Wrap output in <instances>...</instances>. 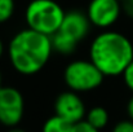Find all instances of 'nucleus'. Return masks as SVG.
<instances>
[{"label": "nucleus", "instance_id": "f257e3e1", "mask_svg": "<svg viewBox=\"0 0 133 132\" xmlns=\"http://www.w3.org/2000/svg\"><path fill=\"white\" fill-rule=\"evenodd\" d=\"M50 36L29 27L16 33L6 47V56L13 70L23 77L40 73L53 54Z\"/></svg>", "mask_w": 133, "mask_h": 132}, {"label": "nucleus", "instance_id": "f03ea898", "mask_svg": "<svg viewBox=\"0 0 133 132\" xmlns=\"http://www.w3.org/2000/svg\"><path fill=\"white\" fill-rule=\"evenodd\" d=\"M89 60L103 77H119L133 61V44L122 33L105 30L89 45Z\"/></svg>", "mask_w": 133, "mask_h": 132}, {"label": "nucleus", "instance_id": "7ed1b4c3", "mask_svg": "<svg viewBox=\"0 0 133 132\" xmlns=\"http://www.w3.org/2000/svg\"><path fill=\"white\" fill-rule=\"evenodd\" d=\"M65 14L56 0H31L25 10V21L29 29L52 36L59 30Z\"/></svg>", "mask_w": 133, "mask_h": 132}, {"label": "nucleus", "instance_id": "20e7f679", "mask_svg": "<svg viewBox=\"0 0 133 132\" xmlns=\"http://www.w3.org/2000/svg\"><path fill=\"white\" fill-rule=\"evenodd\" d=\"M103 74L90 60L78 58L69 62L63 70V82L70 91L76 93H88L102 86Z\"/></svg>", "mask_w": 133, "mask_h": 132}, {"label": "nucleus", "instance_id": "39448f33", "mask_svg": "<svg viewBox=\"0 0 133 132\" xmlns=\"http://www.w3.org/2000/svg\"><path fill=\"white\" fill-rule=\"evenodd\" d=\"M25 115V98L19 89L4 86L0 91V123L8 128L17 127Z\"/></svg>", "mask_w": 133, "mask_h": 132}, {"label": "nucleus", "instance_id": "423d86ee", "mask_svg": "<svg viewBox=\"0 0 133 132\" xmlns=\"http://www.w3.org/2000/svg\"><path fill=\"white\" fill-rule=\"evenodd\" d=\"M122 12L119 0H90L85 13L92 26L109 29L118 22Z\"/></svg>", "mask_w": 133, "mask_h": 132}, {"label": "nucleus", "instance_id": "0eeeda50", "mask_svg": "<svg viewBox=\"0 0 133 132\" xmlns=\"http://www.w3.org/2000/svg\"><path fill=\"white\" fill-rule=\"evenodd\" d=\"M54 113L56 115L63 118L71 124L82 122L85 119L87 106L82 96L74 91H63L54 100Z\"/></svg>", "mask_w": 133, "mask_h": 132}, {"label": "nucleus", "instance_id": "6e6552de", "mask_svg": "<svg viewBox=\"0 0 133 132\" xmlns=\"http://www.w3.org/2000/svg\"><path fill=\"white\" fill-rule=\"evenodd\" d=\"M90 26L92 25L89 22L87 13L82 10H70L66 12L58 31L66 34L67 36L80 43L88 36Z\"/></svg>", "mask_w": 133, "mask_h": 132}, {"label": "nucleus", "instance_id": "1a4fd4ad", "mask_svg": "<svg viewBox=\"0 0 133 132\" xmlns=\"http://www.w3.org/2000/svg\"><path fill=\"white\" fill-rule=\"evenodd\" d=\"M52 39V47H53V52L62 54V56H70L72 54L76 48H78V42L74 40L72 38L67 36L66 34L57 31L56 34H53L50 36Z\"/></svg>", "mask_w": 133, "mask_h": 132}, {"label": "nucleus", "instance_id": "9d476101", "mask_svg": "<svg viewBox=\"0 0 133 132\" xmlns=\"http://www.w3.org/2000/svg\"><path fill=\"white\" fill-rule=\"evenodd\" d=\"M84 121L88 122L92 127L101 131L102 128H105L109 124L110 115H109V111H107L106 108H103V106H92L89 110H87Z\"/></svg>", "mask_w": 133, "mask_h": 132}, {"label": "nucleus", "instance_id": "9b49d317", "mask_svg": "<svg viewBox=\"0 0 133 132\" xmlns=\"http://www.w3.org/2000/svg\"><path fill=\"white\" fill-rule=\"evenodd\" d=\"M72 124L58 115L49 117L42 127V132H71Z\"/></svg>", "mask_w": 133, "mask_h": 132}, {"label": "nucleus", "instance_id": "f8f14e48", "mask_svg": "<svg viewBox=\"0 0 133 132\" xmlns=\"http://www.w3.org/2000/svg\"><path fill=\"white\" fill-rule=\"evenodd\" d=\"M16 10L14 0H0V25L8 22Z\"/></svg>", "mask_w": 133, "mask_h": 132}, {"label": "nucleus", "instance_id": "ddd939ff", "mask_svg": "<svg viewBox=\"0 0 133 132\" xmlns=\"http://www.w3.org/2000/svg\"><path fill=\"white\" fill-rule=\"evenodd\" d=\"M122 77H123V82H124L125 87L133 93V61L127 66V69L124 70Z\"/></svg>", "mask_w": 133, "mask_h": 132}, {"label": "nucleus", "instance_id": "4468645a", "mask_svg": "<svg viewBox=\"0 0 133 132\" xmlns=\"http://www.w3.org/2000/svg\"><path fill=\"white\" fill-rule=\"evenodd\" d=\"M111 132H133V121L132 119H123L119 121Z\"/></svg>", "mask_w": 133, "mask_h": 132}, {"label": "nucleus", "instance_id": "2eb2a0df", "mask_svg": "<svg viewBox=\"0 0 133 132\" xmlns=\"http://www.w3.org/2000/svg\"><path fill=\"white\" fill-rule=\"evenodd\" d=\"M71 132H99V131H98L97 128L92 127L88 122L82 121V122H78V123L72 124Z\"/></svg>", "mask_w": 133, "mask_h": 132}, {"label": "nucleus", "instance_id": "dca6fc26", "mask_svg": "<svg viewBox=\"0 0 133 132\" xmlns=\"http://www.w3.org/2000/svg\"><path fill=\"white\" fill-rule=\"evenodd\" d=\"M122 10L125 13L128 18L133 20V0H123L122 1Z\"/></svg>", "mask_w": 133, "mask_h": 132}, {"label": "nucleus", "instance_id": "f3484780", "mask_svg": "<svg viewBox=\"0 0 133 132\" xmlns=\"http://www.w3.org/2000/svg\"><path fill=\"white\" fill-rule=\"evenodd\" d=\"M127 113H128L129 119L133 121V96L128 100V104H127Z\"/></svg>", "mask_w": 133, "mask_h": 132}, {"label": "nucleus", "instance_id": "a211bd4d", "mask_svg": "<svg viewBox=\"0 0 133 132\" xmlns=\"http://www.w3.org/2000/svg\"><path fill=\"white\" fill-rule=\"evenodd\" d=\"M5 52H6V48H5V45H4L3 40H1V38H0V60H1V57L4 56Z\"/></svg>", "mask_w": 133, "mask_h": 132}, {"label": "nucleus", "instance_id": "6ab92c4d", "mask_svg": "<svg viewBox=\"0 0 133 132\" xmlns=\"http://www.w3.org/2000/svg\"><path fill=\"white\" fill-rule=\"evenodd\" d=\"M6 132H26V131L22 130V128H19V127H13V128H9Z\"/></svg>", "mask_w": 133, "mask_h": 132}, {"label": "nucleus", "instance_id": "aec40b11", "mask_svg": "<svg viewBox=\"0 0 133 132\" xmlns=\"http://www.w3.org/2000/svg\"><path fill=\"white\" fill-rule=\"evenodd\" d=\"M3 87H4V86H3V74H1V70H0V91H1Z\"/></svg>", "mask_w": 133, "mask_h": 132}]
</instances>
